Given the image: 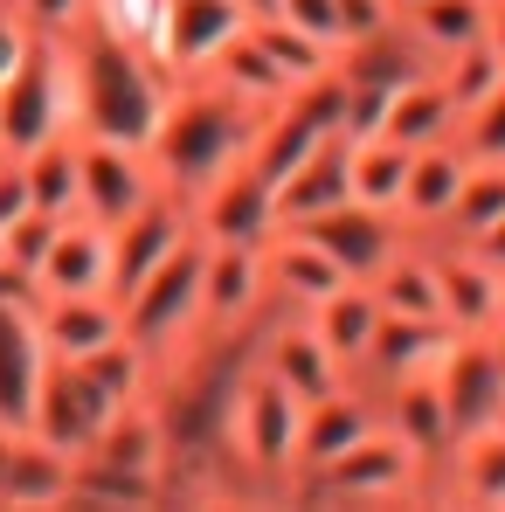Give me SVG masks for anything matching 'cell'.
<instances>
[{"label":"cell","mask_w":505,"mask_h":512,"mask_svg":"<svg viewBox=\"0 0 505 512\" xmlns=\"http://www.w3.org/2000/svg\"><path fill=\"white\" fill-rule=\"evenodd\" d=\"M256 118H263V111H250L243 97H229L222 84H208V77L173 84L167 118H160V132L146 139L153 180H160L167 194H180V201H194L201 187H215L229 167L250 160Z\"/></svg>","instance_id":"1"},{"label":"cell","mask_w":505,"mask_h":512,"mask_svg":"<svg viewBox=\"0 0 505 512\" xmlns=\"http://www.w3.org/2000/svg\"><path fill=\"white\" fill-rule=\"evenodd\" d=\"M70 70H77V132L84 139H118V146H146L167 118L173 77L160 70V56L111 42L97 28L70 35Z\"/></svg>","instance_id":"2"},{"label":"cell","mask_w":505,"mask_h":512,"mask_svg":"<svg viewBox=\"0 0 505 512\" xmlns=\"http://www.w3.org/2000/svg\"><path fill=\"white\" fill-rule=\"evenodd\" d=\"M298 423H305V402L270 367L243 360V374L222 402V436H215V450L236 471L243 499H291V485H298Z\"/></svg>","instance_id":"3"},{"label":"cell","mask_w":505,"mask_h":512,"mask_svg":"<svg viewBox=\"0 0 505 512\" xmlns=\"http://www.w3.org/2000/svg\"><path fill=\"white\" fill-rule=\"evenodd\" d=\"M201 270H208V236L194 229L146 284H132L118 298L125 305V340L153 360V388L201 346Z\"/></svg>","instance_id":"4"},{"label":"cell","mask_w":505,"mask_h":512,"mask_svg":"<svg viewBox=\"0 0 505 512\" xmlns=\"http://www.w3.org/2000/svg\"><path fill=\"white\" fill-rule=\"evenodd\" d=\"M291 499H312V506H402V499H436V478L395 429L374 423L360 443H346L333 464L305 471L291 485Z\"/></svg>","instance_id":"5"},{"label":"cell","mask_w":505,"mask_h":512,"mask_svg":"<svg viewBox=\"0 0 505 512\" xmlns=\"http://www.w3.org/2000/svg\"><path fill=\"white\" fill-rule=\"evenodd\" d=\"M56 132H77L70 35H35V49L0 77V153L21 160V153H35Z\"/></svg>","instance_id":"6"},{"label":"cell","mask_w":505,"mask_h":512,"mask_svg":"<svg viewBox=\"0 0 505 512\" xmlns=\"http://www.w3.org/2000/svg\"><path fill=\"white\" fill-rule=\"evenodd\" d=\"M270 277H263V243H208L201 270V346L250 340L270 319Z\"/></svg>","instance_id":"7"},{"label":"cell","mask_w":505,"mask_h":512,"mask_svg":"<svg viewBox=\"0 0 505 512\" xmlns=\"http://www.w3.org/2000/svg\"><path fill=\"white\" fill-rule=\"evenodd\" d=\"M436 388L450 402L457 436L492 423V409L505 402V333H450L443 360H436Z\"/></svg>","instance_id":"8"},{"label":"cell","mask_w":505,"mask_h":512,"mask_svg":"<svg viewBox=\"0 0 505 512\" xmlns=\"http://www.w3.org/2000/svg\"><path fill=\"white\" fill-rule=\"evenodd\" d=\"M250 21L256 14L243 0H167V21H160L153 56H160V70H167L173 84H187V77H201Z\"/></svg>","instance_id":"9"},{"label":"cell","mask_w":505,"mask_h":512,"mask_svg":"<svg viewBox=\"0 0 505 512\" xmlns=\"http://www.w3.org/2000/svg\"><path fill=\"white\" fill-rule=\"evenodd\" d=\"M111 416H118V402L90 381L84 367L49 360L42 395H35V416H28V436H42V443H56V450H70V457H84L90 443L104 436V423H111Z\"/></svg>","instance_id":"10"},{"label":"cell","mask_w":505,"mask_h":512,"mask_svg":"<svg viewBox=\"0 0 505 512\" xmlns=\"http://www.w3.org/2000/svg\"><path fill=\"white\" fill-rule=\"evenodd\" d=\"M77 180H84V215L118 229L132 208H146L160 194L146 146H118V139H84L77 132Z\"/></svg>","instance_id":"11"},{"label":"cell","mask_w":505,"mask_h":512,"mask_svg":"<svg viewBox=\"0 0 505 512\" xmlns=\"http://www.w3.org/2000/svg\"><path fill=\"white\" fill-rule=\"evenodd\" d=\"M291 229H305L319 250L333 256L339 270L353 277V284H367L388 256L409 243V229H402V215L395 208H367V201H339L326 215H312V222H291Z\"/></svg>","instance_id":"12"},{"label":"cell","mask_w":505,"mask_h":512,"mask_svg":"<svg viewBox=\"0 0 505 512\" xmlns=\"http://www.w3.org/2000/svg\"><path fill=\"white\" fill-rule=\"evenodd\" d=\"M250 360H256V367H270L298 402H319V395H333V388L353 381V374L333 360V346L319 340L298 312H270V319L256 326V340H250Z\"/></svg>","instance_id":"13"},{"label":"cell","mask_w":505,"mask_h":512,"mask_svg":"<svg viewBox=\"0 0 505 512\" xmlns=\"http://www.w3.org/2000/svg\"><path fill=\"white\" fill-rule=\"evenodd\" d=\"M187 236H194V208H187L180 194L160 187L146 208H132V215L111 229V291L125 298L132 284H146V277H153Z\"/></svg>","instance_id":"14"},{"label":"cell","mask_w":505,"mask_h":512,"mask_svg":"<svg viewBox=\"0 0 505 512\" xmlns=\"http://www.w3.org/2000/svg\"><path fill=\"white\" fill-rule=\"evenodd\" d=\"M436 256V291H443V326L450 333H499L505 312V270H492L471 243H450V236H429Z\"/></svg>","instance_id":"15"},{"label":"cell","mask_w":505,"mask_h":512,"mask_svg":"<svg viewBox=\"0 0 505 512\" xmlns=\"http://www.w3.org/2000/svg\"><path fill=\"white\" fill-rule=\"evenodd\" d=\"M187 208H194V229H201L208 243H263V236L277 229V187H270L250 160L229 167L215 187H201Z\"/></svg>","instance_id":"16"},{"label":"cell","mask_w":505,"mask_h":512,"mask_svg":"<svg viewBox=\"0 0 505 512\" xmlns=\"http://www.w3.org/2000/svg\"><path fill=\"white\" fill-rule=\"evenodd\" d=\"M35 326L49 360H90L125 340V305L118 291H63V298H35Z\"/></svg>","instance_id":"17"},{"label":"cell","mask_w":505,"mask_h":512,"mask_svg":"<svg viewBox=\"0 0 505 512\" xmlns=\"http://www.w3.org/2000/svg\"><path fill=\"white\" fill-rule=\"evenodd\" d=\"M464 173H471V153H464L457 139H436V146H416V153H409V180H402L395 215H402V229H409L416 243L443 236V222H450V208H457V194H464Z\"/></svg>","instance_id":"18"},{"label":"cell","mask_w":505,"mask_h":512,"mask_svg":"<svg viewBox=\"0 0 505 512\" xmlns=\"http://www.w3.org/2000/svg\"><path fill=\"white\" fill-rule=\"evenodd\" d=\"M42 374H49V346L35 326V298H21V305L0 298V423L7 429H28Z\"/></svg>","instance_id":"19"},{"label":"cell","mask_w":505,"mask_h":512,"mask_svg":"<svg viewBox=\"0 0 505 512\" xmlns=\"http://www.w3.org/2000/svg\"><path fill=\"white\" fill-rule=\"evenodd\" d=\"M263 277H270V305L277 312H312L326 291L346 284V270L305 229H270L263 236Z\"/></svg>","instance_id":"20"},{"label":"cell","mask_w":505,"mask_h":512,"mask_svg":"<svg viewBox=\"0 0 505 512\" xmlns=\"http://www.w3.org/2000/svg\"><path fill=\"white\" fill-rule=\"evenodd\" d=\"M374 402H381V423L395 429L422 464H429V478H436V471H443V457H450V443H457V423H450V402H443L436 374H409V381L381 388Z\"/></svg>","instance_id":"21"},{"label":"cell","mask_w":505,"mask_h":512,"mask_svg":"<svg viewBox=\"0 0 505 512\" xmlns=\"http://www.w3.org/2000/svg\"><path fill=\"white\" fill-rule=\"evenodd\" d=\"M374 423H381V402H374L367 381H346V388H333V395L305 402V423H298V478L319 471V464H333L339 450L360 443Z\"/></svg>","instance_id":"22"},{"label":"cell","mask_w":505,"mask_h":512,"mask_svg":"<svg viewBox=\"0 0 505 512\" xmlns=\"http://www.w3.org/2000/svg\"><path fill=\"white\" fill-rule=\"evenodd\" d=\"M63 291H111V229L90 215H70L49 256L35 263V298H63Z\"/></svg>","instance_id":"23"},{"label":"cell","mask_w":505,"mask_h":512,"mask_svg":"<svg viewBox=\"0 0 505 512\" xmlns=\"http://www.w3.org/2000/svg\"><path fill=\"white\" fill-rule=\"evenodd\" d=\"M77 492V457L42 443V436H14L0 450V506H70Z\"/></svg>","instance_id":"24"},{"label":"cell","mask_w":505,"mask_h":512,"mask_svg":"<svg viewBox=\"0 0 505 512\" xmlns=\"http://www.w3.org/2000/svg\"><path fill=\"white\" fill-rule=\"evenodd\" d=\"M457 125H464V111H457V97L443 90L436 70H416L409 84L388 90V104H381V139H395V146H436V139H457Z\"/></svg>","instance_id":"25"},{"label":"cell","mask_w":505,"mask_h":512,"mask_svg":"<svg viewBox=\"0 0 505 512\" xmlns=\"http://www.w3.org/2000/svg\"><path fill=\"white\" fill-rule=\"evenodd\" d=\"M443 346H450V326L443 319H381V333H374V346H367V360H360L353 381H367L381 395V388H395L409 374H436Z\"/></svg>","instance_id":"26"},{"label":"cell","mask_w":505,"mask_h":512,"mask_svg":"<svg viewBox=\"0 0 505 512\" xmlns=\"http://www.w3.org/2000/svg\"><path fill=\"white\" fill-rule=\"evenodd\" d=\"M298 319L333 346V360L346 367V374H360V360H367V346H374V333H381L388 312H381L374 284H353V277H346L339 291H326V298H319L312 312H298Z\"/></svg>","instance_id":"27"},{"label":"cell","mask_w":505,"mask_h":512,"mask_svg":"<svg viewBox=\"0 0 505 512\" xmlns=\"http://www.w3.org/2000/svg\"><path fill=\"white\" fill-rule=\"evenodd\" d=\"M339 201H353V167H346V132L326 139L312 160H298V167L277 180V229H291V222H312V215H326Z\"/></svg>","instance_id":"28"},{"label":"cell","mask_w":505,"mask_h":512,"mask_svg":"<svg viewBox=\"0 0 505 512\" xmlns=\"http://www.w3.org/2000/svg\"><path fill=\"white\" fill-rule=\"evenodd\" d=\"M374 298H381V312L388 319H443V291H436V256H429V243H402V250L388 256L374 277Z\"/></svg>","instance_id":"29"},{"label":"cell","mask_w":505,"mask_h":512,"mask_svg":"<svg viewBox=\"0 0 505 512\" xmlns=\"http://www.w3.org/2000/svg\"><path fill=\"white\" fill-rule=\"evenodd\" d=\"M21 180H28V208L42 215H84V180H77V132L42 139L35 153H21Z\"/></svg>","instance_id":"30"},{"label":"cell","mask_w":505,"mask_h":512,"mask_svg":"<svg viewBox=\"0 0 505 512\" xmlns=\"http://www.w3.org/2000/svg\"><path fill=\"white\" fill-rule=\"evenodd\" d=\"M395 21L429 63H443V56H457L464 42L485 35V0H409Z\"/></svg>","instance_id":"31"},{"label":"cell","mask_w":505,"mask_h":512,"mask_svg":"<svg viewBox=\"0 0 505 512\" xmlns=\"http://www.w3.org/2000/svg\"><path fill=\"white\" fill-rule=\"evenodd\" d=\"M243 35L263 49V63H270V70H277L291 90H298V84H319V77H333V70H339V49L312 42V35H298L284 14H256Z\"/></svg>","instance_id":"32"},{"label":"cell","mask_w":505,"mask_h":512,"mask_svg":"<svg viewBox=\"0 0 505 512\" xmlns=\"http://www.w3.org/2000/svg\"><path fill=\"white\" fill-rule=\"evenodd\" d=\"M346 167H353V201L395 208L402 201V180H409V146L367 132V139H346Z\"/></svg>","instance_id":"33"},{"label":"cell","mask_w":505,"mask_h":512,"mask_svg":"<svg viewBox=\"0 0 505 512\" xmlns=\"http://www.w3.org/2000/svg\"><path fill=\"white\" fill-rule=\"evenodd\" d=\"M499 222H505V160H471L464 194H457L443 236H450V243H478V236L499 229Z\"/></svg>","instance_id":"34"},{"label":"cell","mask_w":505,"mask_h":512,"mask_svg":"<svg viewBox=\"0 0 505 512\" xmlns=\"http://www.w3.org/2000/svg\"><path fill=\"white\" fill-rule=\"evenodd\" d=\"M70 506H167V478L104 464V457H77V492Z\"/></svg>","instance_id":"35"},{"label":"cell","mask_w":505,"mask_h":512,"mask_svg":"<svg viewBox=\"0 0 505 512\" xmlns=\"http://www.w3.org/2000/svg\"><path fill=\"white\" fill-rule=\"evenodd\" d=\"M429 70L443 77V90H450V97H457V111H478V104H485V97L505 84V63L492 56V49H485V35H478V42H464L457 56L429 63Z\"/></svg>","instance_id":"36"},{"label":"cell","mask_w":505,"mask_h":512,"mask_svg":"<svg viewBox=\"0 0 505 512\" xmlns=\"http://www.w3.org/2000/svg\"><path fill=\"white\" fill-rule=\"evenodd\" d=\"M160 21H167V0H84V28L111 35V42H132L146 56L160 42Z\"/></svg>","instance_id":"37"},{"label":"cell","mask_w":505,"mask_h":512,"mask_svg":"<svg viewBox=\"0 0 505 512\" xmlns=\"http://www.w3.org/2000/svg\"><path fill=\"white\" fill-rule=\"evenodd\" d=\"M56 229H63V215L21 208V215L0 229V256H7L14 270H28V277H35V263H42V256H49V243H56Z\"/></svg>","instance_id":"38"},{"label":"cell","mask_w":505,"mask_h":512,"mask_svg":"<svg viewBox=\"0 0 505 512\" xmlns=\"http://www.w3.org/2000/svg\"><path fill=\"white\" fill-rule=\"evenodd\" d=\"M457 146L471 153V160H505V84L478 104V111H464V125H457Z\"/></svg>","instance_id":"39"},{"label":"cell","mask_w":505,"mask_h":512,"mask_svg":"<svg viewBox=\"0 0 505 512\" xmlns=\"http://www.w3.org/2000/svg\"><path fill=\"white\" fill-rule=\"evenodd\" d=\"M270 14H284L298 35H312V42H326L346 56V28H339V0H277Z\"/></svg>","instance_id":"40"},{"label":"cell","mask_w":505,"mask_h":512,"mask_svg":"<svg viewBox=\"0 0 505 512\" xmlns=\"http://www.w3.org/2000/svg\"><path fill=\"white\" fill-rule=\"evenodd\" d=\"M395 0H339V28H346V49L353 42H367V35H381V28H395Z\"/></svg>","instance_id":"41"},{"label":"cell","mask_w":505,"mask_h":512,"mask_svg":"<svg viewBox=\"0 0 505 512\" xmlns=\"http://www.w3.org/2000/svg\"><path fill=\"white\" fill-rule=\"evenodd\" d=\"M35 35H77L84 28V0H21Z\"/></svg>","instance_id":"42"},{"label":"cell","mask_w":505,"mask_h":512,"mask_svg":"<svg viewBox=\"0 0 505 512\" xmlns=\"http://www.w3.org/2000/svg\"><path fill=\"white\" fill-rule=\"evenodd\" d=\"M35 49V28H28V14H21V0H0V77L21 63Z\"/></svg>","instance_id":"43"},{"label":"cell","mask_w":505,"mask_h":512,"mask_svg":"<svg viewBox=\"0 0 505 512\" xmlns=\"http://www.w3.org/2000/svg\"><path fill=\"white\" fill-rule=\"evenodd\" d=\"M21 208H28V180H21V160H7V153H0V229H7Z\"/></svg>","instance_id":"44"},{"label":"cell","mask_w":505,"mask_h":512,"mask_svg":"<svg viewBox=\"0 0 505 512\" xmlns=\"http://www.w3.org/2000/svg\"><path fill=\"white\" fill-rule=\"evenodd\" d=\"M485 49L505 63V0H485Z\"/></svg>","instance_id":"45"},{"label":"cell","mask_w":505,"mask_h":512,"mask_svg":"<svg viewBox=\"0 0 505 512\" xmlns=\"http://www.w3.org/2000/svg\"><path fill=\"white\" fill-rule=\"evenodd\" d=\"M471 250L485 256V263H492V270H505V222H499V229H485V236H478V243H471Z\"/></svg>","instance_id":"46"},{"label":"cell","mask_w":505,"mask_h":512,"mask_svg":"<svg viewBox=\"0 0 505 512\" xmlns=\"http://www.w3.org/2000/svg\"><path fill=\"white\" fill-rule=\"evenodd\" d=\"M243 7H250V14H270V7H277V0H243Z\"/></svg>","instance_id":"47"},{"label":"cell","mask_w":505,"mask_h":512,"mask_svg":"<svg viewBox=\"0 0 505 512\" xmlns=\"http://www.w3.org/2000/svg\"><path fill=\"white\" fill-rule=\"evenodd\" d=\"M492 429H499V436H505V402H499V409H492Z\"/></svg>","instance_id":"48"},{"label":"cell","mask_w":505,"mask_h":512,"mask_svg":"<svg viewBox=\"0 0 505 512\" xmlns=\"http://www.w3.org/2000/svg\"><path fill=\"white\" fill-rule=\"evenodd\" d=\"M14 436H21V429H7V423H0V450H7V443H14Z\"/></svg>","instance_id":"49"},{"label":"cell","mask_w":505,"mask_h":512,"mask_svg":"<svg viewBox=\"0 0 505 512\" xmlns=\"http://www.w3.org/2000/svg\"><path fill=\"white\" fill-rule=\"evenodd\" d=\"M499 333H505V312H499Z\"/></svg>","instance_id":"50"},{"label":"cell","mask_w":505,"mask_h":512,"mask_svg":"<svg viewBox=\"0 0 505 512\" xmlns=\"http://www.w3.org/2000/svg\"><path fill=\"white\" fill-rule=\"evenodd\" d=\"M395 7H409V0H395Z\"/></svg>","instance_id":"51"}]
</instances>
